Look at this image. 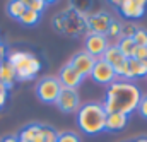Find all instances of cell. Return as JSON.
Listing matches in <instances>:
<instances>
[{"label":"cell","mask_w":147,"mask_h":142,"mask_svg":"<svg viewBox=\"0 0 147 142\" xmlns=\"http://www.w3.org/2000/svg\"><path fill=\"white\" fill-rule=\"evenodd\" d=\"M142 99V91L139 89L137 84L132 80H120L116 79L113 84L108 86L106 91V101L103 106L106 113H123L128 115L134 113Z\"/></svg>","instance_id":"cell-1"},{"label":"cell","mask_w":147,"mask_h":142,"mask_svg":"<svg viewBox=\"0 0 147 142\" xmlns=\"http://www.w3.org/2000/svg\"><path fill=\"white\" fill-rule=\"evenodd\" d=\"M106 110L103 103H86L80 105L77 111V125L80 130L87 135H99L101 132H106Z\"/></svg>","instance_id":"cell-2"},{"label":"cell","mask_w":147,"mask_h":142,"mask_svg":"<svg viewBox=\"0 0 147 142\" xmlns=\"http://www.w3.org/2000/svg\"><path fill=\"white\" fill-rule=\"evenodd\" d=\"M53 28L67 36H80L86 33V14L79 12L74 5H69L53 19Z\"/></svg>","instance_id":"cell-3"},{"label":"cell","mask_w":147,"mask_h":142,"mask_svg":"<svg viewBox=\"0 0 147 142\" xmlns=\"http://www.w3.org/2000/svg\"><path fill=\"white\" fill-rule=\"evenodd\" d=\"M62 91V86L57 77H43L36 86V96L43 103H57V98Z\"/></svg>","instance_id":"cell-4"},{"label":"cell","mask_w":147,"mask_h":142,"mask_svg":"<svg viewBox=\"0 0 147 142\" xmlns=\"http://www.w3.org/2000/svg\"><path fill=\"white\" fill-rule=\"evenodd\" d=\"M111 22H113V17L103 10H99L96 14H86V34L106 36Z\"/></svg>","instance_id":"cell-5"},{"label":"cell","mask_w":147,"mask_h":142,"mask_svg":"<svg viewBox=\"0 0 147 142\" xmlns=\"http://www.w3.org/2000/svg\"><path fill=\"white\" fill-rule=\"evenodd\" d=\"M113 3L118 7L120 14L125 19H128L130 22L144 17V14H146V10H147L146 0H121V2H113Z\"/></svg>","instance_id":"cell-6"},{"label":"cell","mask_w":147,"mask_h":142,"mask_svg":"<svg viewBox=\"0 0 147 142\" xmlns=\"http://www.w3.org/2000/svg\"><path fill=\"white\" fill-rule=\"evenodd\" d=\"M16 70V79L21 80V82H26V80H31L36 77V74L41 70V60L34 57L33 53H29L21 64H17L14 67Z\"/></svg>","instance_id":"cell-7"},{"label":"cell","mask_w":147,"mask_h":142,"mask_svg":"<svg viewBox=\"0 0 147 142\" xmlns=\"http://www.w3.org/2000/svg\"><path fill=\"white\" fill-rule=\"evenodd\" d=\"M94 82L98 84H103V86H110L116 80V74H115V69L111 67L108 62H105L103 58H98L94 67H92V72L89 75Z\"/></svg>","instance_id":"cell-8"},{"label":"cell","mask_w":147,"mask_h":142,"mask_svg":"<svg viewBox=\"0 0 147 142\" xmlns=\"http://www.w3.org/2000/svg\"><path fill=\"white\" fill-rule=\"evenodd\" d=\"M55 105L63 113H77L80 108V98L77 94V89H62Z\"/></svg>","instance_id":"cell-9"},{"label":"cell","mask_w":147,"mask_h":142,"mask_svg":"<svg viewBox=\"0 0 147 142\" xmlns=\"http://www.w3.org/2000/svg\"><path fill=\"white\" fill-rule=\"evenodd\" d=\"M84 46H86V53H89L92 58H101L106 51V48L110 46V41L108 38L103 34H87L86 36V41H84Z\"/></svg>","instance_id":"cell-10"},{"label":"cell","mask_w":147,"mask_h":142,"mask_svg":"<svg viewBox=\"0 0 147 142\" xmlns=\"http://www.w3.org/2000/svg\"><path fill=\"white\" fill-rule=\"evenodd\" d=\"M57 79H58L62 89H77V87L80 86V82L84 80V77L75 70L70 64H67V65H63V67L60 69Z\"/></svg>","instance_id":"cell-11"},{"label":"cell","mask_w":147,"mask_h":142,"mask_svg":"<svg viewBox=\"0 0 147 142\" xmlns=\"http://www.w3.org/2000/svg\"><path fill=\"white\" fill-rule=\"evenodd\" d=\"M69 64H70L82 77H89L91 72H92L94 64H96V58H92V57H91L89 53H86V51H79V53L74 55L72 60H70Z\"/></svg>","instance_id":"cell-12"},{"label":"cell","mask_w":147,"mask_h":142,"mask_svg":"<svg viewBox=\"0 0 147 142\" xmlns=\"http://www.w3.org/2000/svg\"><path fill=\"white\" fill-rule=\"evenodd\" d=\"M127 123H128V115L108 113V116H106V130L108 132H120L127 127Z\"/></svg>","instance_id":"cell-13"},{"label":"cell","mask_w":147,"mask_h":142,"mask_svg":"<svg viewBox=\"0 0 147 142\" xmlns=\"http://www.w3.org/2000/svg\"><path fill=\"white\" fill-rule=\"evenodd\" d=\"M16 70H14V67L7 62V60H2L0 62V82L7 87V89H10L14 84H16Z\"/></svg>","instance_id":"cell-14"},{"label":"cell","mask_w":147,"mask_h":142,"mask_svg":"<svg viewBox=\"0 0 147 142\" xmlns=\"http://www.w3.org/2000/svg\"><path fill=\"white\" fill-rule=\"evenodd\" d=\"M101 58H103L105 62H108L113 69L120 67V65L127 60V58L121 55V51L118 50V46H116V45H110V46L106 48V51H105V55H103Z\"/></svg>","instance_id":"cell-15"},{"label":"cell","mask_w":147,"mask_h":142,"mask_svg":"<svg viewBox=\"0 0 147 142\" xmlns=\"http://www.w3.org/2000/svg\"><path fill=\"white\" fill-rule=\"evenodd\" d=\"M127 60H128V77H130V80L147 77L146 62H140V60H135V58H127Z\"/></svg>","instance_id":"cell-16"},{"label":"cell","mask_w":147,"mask_h":142,"mask_svg":"<svg viewBox=\"0 0 147 142\" xmlns=\"http://www.w3.org/2000/svg\"><path fill=\"white\" fill-rule=\"evenodd\" d=\"M115 45L118 46V50L121 51V55H123L125 58H134V57H135V51H137V48H139V46L135 45L134 38H120Z\"/></svg>","instance_id":"cell-17"},{"label":"cell","mask_w":147,"mask_h":142,"mask_svg":"<svg viewBox=\"0 0 147 142\" xmlns=\"http://www.w3.org/2000/svg\"><path fill=\"white\" fill-rule=\"evenodd\" d=\"M7 12H9L10 17H14V19L19 21L21 16L26 12V0H12V2H9Z\"/></svg>","instance_id":"cell-18"},{"label":"cell","mask_w":147,"mask_h":142,"mask_svg":"<svg viewBox=\"0 0 147 142\" xmlns=\"http://www.w3.org/2000/svg\"><path fill=\"white\" fill-rule=\"evenodd\" d=\"M39 132H41V125H36V123L28 125V127L22 128V132L19 134V141L21 142H33L38 135H39Z\"/></svg>","instance_id":"cell-19"},{"label":"cell","mask_w":147,"mask_h":142,"mask_svg":"<svg viewBox=\"0 0 147 142\" xmlns=\"http://www.w3.org/2000/svg\"><path fill=\"white\" fill-rule=\"evenodd\" d=\"M39 17H41V14H38V12H33V10L26 9V12L21 16L19 22H21V24H24V26H34V24L39 22Z\"/></svg>","instance_id":"cell-20"},{"label":"cell","mask_w":147,"mask_h":142,"mask_svg":"<svg viewBox=\"0 0 147 142\" xmlns=\"http://www.w3.org/2000/svg\"><path fill=\"white\" fill-rule=\"evenodd\" d=\"M28 55H29V51L12 50V51H9V53H7V58H5V60H7V62L12 65V67H16V65H17V64H21V62H22V60H24Z\"/></svg>","instance_id":"cell-21"},{"label":"cell","mask_w":147,"mask_h":142,"mask_svg":"<svg viewBox=\"0 0 147 142\" xmlns=\"http://www.w3.org/2000/svg\"><path fill=\"white\" fill-rule=\"evenodd\" d=\"M106 38L108 39H120L121 38V22L120 21H115L113 19V22L110 24V28H108V33H106Z\"/></svg>","instance_id":"cell-22"},{"label":"cell","mask_w":147,"mask_h":142,"mask_svg":"<svg viewBox=\"0 0 147 142\" xmlns=\"http://www.w3.org/2000/svg\"><path fill=\"white\" fill-rule=\"evenodd\" d=\"M46 7H48V2H45V0H26V9L38 12V14H41Z\"/></svg>","instance_id":"cell-23"},{"label":"cell","mask_w":147,"mask_h":142,"mask_svg":"<svg viewBox=\"0 0 147 142\" xmlns=\"http://www.w3.org/2000/svg\"><path fill=\"white\" fill-rule=\"evenodd\" d=\"M137 29L139 28L135 26V22H130V21L121 22V38H134Z\"/></svg>","instance_id":"cell-24"},{"label":"cell","mask_w":147,"mask_h":142,"mask_svg":"<svg viewBox=\"0 0 147 142\" xmlns=\"http://www.w3.org/2000/svg\"><path fill=\"white\" fill-rule=\"evenodd\" d=\"M41 139H43V142H57L58 134L50 127H41Z\"/></svg>","instance_id":"cell-25"},{"label":"cell","mask_w":147,"mask_h":142,"mask_svg":"<svg viewBox=\"0 0 147 142\" xmlns=\"http://www.w3.org/2000/svg\"><path fill=\"white\" fill-rule=\"evenodd\" d=\"M134 41L137 46H147V31L146 29H137L135 34H134Z\"/></svg>","instance_id":"cell-26"},{"label":"cell","mask_w":147,"mask_h":142,"mask_svg":"<svg viewBox=\"0 0 147 142\" xmlns=\"http://www.w3.org/2000/svg\"><path fill=\"white\" fill-rule=\"evenodd\" d=\"M57 142H80V141L74 132H63V134H58V141Z\"/></svg>","instance_id":"cell-27"},{"label":"cell","mask_w":147,"mask_h":142,"mask_svg":"<svg viewBox=\"0 0 147 142\" xmlns=\"http://www.w3.org/2000/svg\"><path fill=\"white\" fill-rule=\"evenodd\" d=\"M134 58H135V60H140V62H146L147 60V46H139Z\"/></svg>","instance_id":"cell-28"},{"label":"cell","mask_w":147,"mask_h":142,"mask_svg":"<svg viewBox=\"0 0 147 142\" xmlns=\"http://www.w3.org/2000/svg\"><path fill=\"white\" fill-rule=\"evenodd\" d=\"M137 111H139L144 118H147V96H142L140 105H139V108H137Z\"/></svg>","instance_id":"cell-29"},{"label":"cell","mask_w":147,"mask_h":142,"mask_svg":"<svg viewBox=\"0 0 147 142\" xmlns=\"http://www.w3.org/2000/svg\"><path fill=\"white\" fill-rule=\"evenodd\" d=\"M7 98H9V91H5V93H0V108L5 106V103H7Z\"/></svg>","instance_id":"cell-30"},{"label":"cell","mask_w":147,"mask_h":142,"mask_svg":"<svg viewBox=\"0 0 147 142\" xmlns=\"http://www.w3.org/2000/svg\"><path fill=\"white\" fill-rule=\"evenodd\" d=\"M2 60H5V46H3V43H2V39H0V62Z\"/></svg>","instance_id":"cell-31"},{"label":"cell","mask_w":147,"mask_h":142,"mask_svg":"<svg viewBox=\"0 0 147 142\" xmlns=\"http://www.w3.org/2000/svg\"><path fill=\"white\" fill-rule=\"evenodd\" d=\"M2 142H19V137H14V135H10V137H5V139H2Z\"/></svg>","instance_id":"cell-32"},{"label":"cell","mask_w":147,"mask_h":142,"mask_svg":"<svg viewBox=\"0 0 147 142\" xmlns=\"http://www.w3.org/2000/svg\"><path fill=\"white\" fill-rule=\"evenodd\" d=\"M134 142H147V137H140V139H137V141H134Z\"/></svg>","instance_id":"cell-33"},{"label":"cell","mask_w":147,"mask_h":142,"mask_svg":"<svg viewBox=\"0 0 147 142\" xmlns=\"http://www.w3.org/2000/svg\"><path fill=\"white\" fill-rule=\"evenodd\" d=\"M0 142H2V137H0Z\"/></svg>","instance_id":"cell-34"},{"label":"cell","mask_w":147,"mask_h":142,"mask_svg":"<svg viewBox=\"0 0 147 142\" xmlns=\"http://www.w3.org/2000/svg\"><path fill=\"white\" fill-rule=\"evenodd\" d=\"M146 64H147V60H146Z\"/></svg>","instance_id":"cell-35"}]
</instances>
